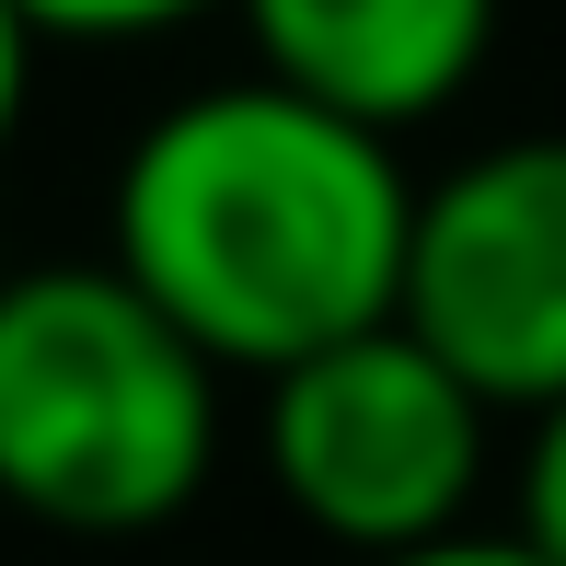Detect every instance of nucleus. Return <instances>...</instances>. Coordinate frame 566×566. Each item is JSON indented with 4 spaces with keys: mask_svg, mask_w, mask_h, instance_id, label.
Listing matches in <instances>:
<instances>
[{
    "mask_svg": "<svg viewBox=\"0 0 566 566\" xmlns=\"http://www.w3.org/2000/svg\"><path fill=\"white\" fill-rule=\"evenodd\" d=\"M394 324L485 417H544L566 394V127L497 139L417 186Z\"/></svg>",
    "mask_w": 566,
    "mask_h": 566,
    "instance_id": "nucleus-4",
    "label": "nucleus"
},
{
    "mask_svg": "<svg viewBox=\"0 0 566 566\" xmlns=\"http://www.w3.org/2000/svg\"><path fill=\"white\" fill-rule=\"evenodd\" d=\"M417 174L394 139L277 82H209L127 139L105 266L209 370L277 381L290 358L394 324Z\"/></svg>",
    "mask_w": 566,
    "mask_h": 566,
    "instance_id": "nucleus-1",
    "label": "nucleus"
},
{
    "mask_svg": "<svg viewBox=\"0 0 566 566\" xmlns=\"http://www.w3.org/2000/svg\"><path fill=\"white\" fill-rule=\"evenodd\" d=\"M231 12L254 35V82L370 127V139L451 116L497 46V0H231Z\"/></svg>",
    "mask_w": 566,
    "mask_h": 566,
    "instance_id": "nucleus-5",
    "label": "nucleus"
},
{
    "mask_svg": "<svg viewBox=\"0 0 566 566\" xmlns=\"http://www.w3.org/2000/svg\"><path fill=\"white\" fill-rule=\"evenodd\" d=\"M220 474V370L105 254L0 277V509L70 544H139Z\"/></svg>",
    "mask_w": 566,
    "mask_h": 566,
    "instance_id": "nucleus-2",
    "label": "nucleus"
},
{
    "mask_svg": "<svg viewBox=\"0 0 566 566\" xmlns=\"http://www.w3.org/2000/svg\"><path fill=\"white\" fill-rule=\"evenodd\" d=\"M381 566H544V555L509 544V532H451V544H428V555H381Z\"/></svg>",
    "mask_w": 566,
    "mask_h": 566,
    "instance_id": "nucleus-9",
    "label": "nucleus"
},
{
    "mask_svg": "<svg viewBox=\"0 0 566 566\" xmlns=\"http://www.w3.org/2000/svg\"><path fill=\"white\" fill-rule=\"evenodd\" d=\"M254 451H266V485L301 532L381 566V555H428L462 532L497 417L405 324H370V336H336L266 381Z\"/></svg>",
    "mask_w": 566,
    "mask_h": 566,
    "instance_id": "nucleus-3",
    "label": "nucleus"
},
{
    "mask_svg": "<svg viewBox=\"0 0 566 566\" xmlns=\"http://www.w3.org/2000/svg\"><path fill=\"white\" fill-rule=\"evenodd\" d=\"M12 12L35 23V46H139V35L220 12V0H12Z\"/></svg>",
    "mask_w": 566,
    "mask_h": 566,
    "instance_id": "nucleus-6",
    "label": "nucleus"
},
{
    "mask_svg": "<svg viewBox=\"0 0 566 566\" xmlns=\"http://www.w3.org/2000/svg\"><path fill=\"white\" fill-rule=\"evenodd\" d=\"M23 105H35V23H23L12 0H0V150H12Z\"/></svg>",
    "mask_w": 566,
    "mask_h": 566,
    "instance_id": "nucleus-8",
    "label": "nucleus"
},
{
    "mask_svg": "<svg viewBox=\"0 0 566 566\" xmlns=\"http://www.w3.org/2000/svg\"><path fill=\"white\" fill-rule=\"evenodd\" d=\"M509 544H532L544 566H566V394L532 417V440H521V521H509Z\"/></svg>",
    "mask_w": 566,
    "mask_h": 566,
    "instance_id": "nucleus-7",
    "label": "nucleus"
}]
</instances>
